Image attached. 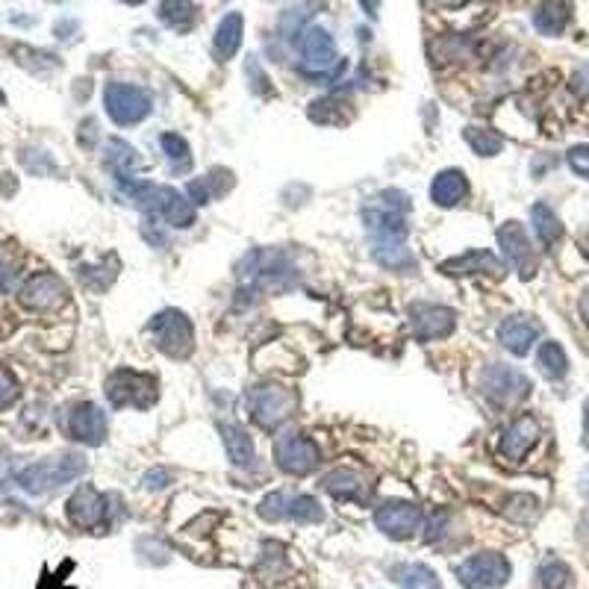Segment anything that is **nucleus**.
I'll return each instance as SVG.
<instances>
[{
    "label": "nucleus",
    "mask_w": 589,
    "mask_h": 589,
    "mask_svg": "<svg viewBox=\"0 0 589 589\" xmlns=\"http://www.w3.org/2000/svg\"><path fill=\"white\" fill-rule=\"evenodd\" d=\"M407 213H410V198L398 189L377 195L375 204L363 210L366 233L372 236V254L380 266L395 271L416 266L407 248Z\"/></svg>",
    "instance_id": "f257e3e1"
},
{
    "label": "nucleus",
    "mask_w": 589,
    "mask_h": 589,
    "mask_svg": "<svg viewBox=\"0 0 589 589\" xmlns=\"http://www.w3.org/2000/svg\"><path fill=\"white\" fill-rule=\"evenodd\" d=\"M83 472H86L83 454H56V457H45L39 463H30L27 469H21L15 475V481L30 495H48L65 483L77 481Z\"/></svg>",
    "instance_id": "f03ea898"
},
{
    "label": "nucleus",
    "mask_w": 589,
    "mask_h": 589,
    "mask_svg": "<svg viewBox=\"0 0 589 589\" xmlns=\"http://www.w3.org/2000/svg\"><path fill=\"white\" fill-rule=\"evenodd\" d=\"M298 56H301V68L307 77H333L342 68V59L336 54L333 36L319 27V24H307L298 36Z\"/></svg>",
    "instance_id": "7ed1b4c3"
},
{
    "label": "nucleus",
    "mask_w": 589,
    "mask_h": 589,
    "mask_svg": "<svg viewBox=\"0 0 589 589\" xmlns=\"http://www.w3.org/2000/svg\"><path fill=\"white\" fill-rule=\"evenodd\" d=\"M104 107H107V115L118 127H133V124H139V121H145L151 115L154 98L142 86L109 83L107 89H104Z\"/></svg>",
    "instance_id": "20e7f679"
},
{
    "label": "nucleus",
    "mask_w": 589,
    "mask_h": 589,
    "mask_svg": "<svg viewBox=\"0 0 589 589\" xmlns=\"http://www.w3.org/2000/svg\"><path fill=\"white\" fill-rule=\"evenodd\" d=\"M148 333L154 336L162 354H168L174 360L189 357L192 348H195V327L186 319V313H180V310H162L160 316L151 319Z\"/></svg>",
    "instance_id": "39448f33"
},
{
    "label": "nucleus",
    "mask_w": 589,
    "mask_h": 589,
    "mask_svg": "<svg viewBox=\"0 0 589 589\" xmlns=\"http://www.w3.org/2000/svg\"><path fill=\"white\" fill-rule=\"evenodd\" d=\"M107 398L112 407L148 410L157 401V380L133 369H118L107 377Z\"/></svg>",
    "instance_id": "423d86ee"
},
{
    "label": "nucleus",
    "mask_w": 589,
    "mask_h": 589,
    "mask_svg": "<svg viewBox=\"0 0 589 589\" xmlns=\"http://www.w3.org/2000/svg\"><path fill=\"white\" fill-rule=\"evenodd\" d=\"M292 410H295V395L286 386L266 383L248 392V413L257 428L274 430L292 416Z\"/></svg>",
    "instance_id": "0eeeda50"
},
{
    "label": "nucleus",
    "mask_w": 589,
    "mask_h": 589,
    "mask_svg": "<svg viewBox=\"0 0 589 589\" xmlns=\"http://www.w3.org/2000/svg\"><path fill=\"white\" fill-rule=\"evenodd\" d=\"M457 581L466 589H498L510 581V560L498 551H481L457 566Z\"/></svg>",
    "instance_id": "6e6552de"
},
{
    "label": "nucleus",
    "mask_w": 589,
    "mask_h": 589,
    "mask_svg": "<svg viewBox=\"0 0 589 589\" xmlns=\"http://www.w3.org/2000/svg\"><path fill=\"white\" fill-rule=\"evenodd\" d=\"M109 495L98 492L92 483L77 486V492L68 498V522L80 531H101L109 519Z\"/></svg>",
    "instance_id": "1a4fd4ad"
},
{
    "label": "nucleus",
    "mask_w": 589,
    "mask_h": 589,
    "mask_svg": "<svg viewBox=\"0 0 589 589\" xmlns=\"http://www.w3.org/2000/svg\"><path fill=\"white\" fill-rule=\"evenodd\" d=\"M18 301H21V307H27L33 313H54L68 301V286L62 283V277H56L51 271H39L24 280Z\"/></svg>",
    "instance_id": "9d476101"
},
{
    "label": "nucleus",
    "mask_w": 589,
    "mask_h": 589,
    "mask_svg": "<svg viewBox=\"0 0 589 589\" xmlns=\"http://www.w3.org/2000/svg\"><path fill=\"white\" fill-rule=\"evenodd\" d=\"M274 460L286 475H310L319 466V448L313 445V439L301 436V433H283L274 442Z\"/></svg>",
    "instance_id": "9b49d317"
},
{
    "label": "nucleus",
    "mask_w": 589,
    "mask_h": 589,
    "mask_svg": "<svg viewBox=\"0 0 589 589\" xmlns=\"http://www.w3.org/2000/svg\"><path fill=\"white\" fill-rule=\"evenodd\" d=\"M483 392L486 398H492L495 404L501 407H510V404H519L522 398H528L531 392V377H525L519 369L513 366H504V363H495L483 372Z\"/></svg>",
    "instance_id": "f8f14e48"
},
{
    "label": "nucleus",
    "mask_w": 589,
    "mask_h": 589,
    "mask_svg": "<svg viewBox=\"0 0 589 589\" xmlns=\"http://www.w3.org/2000/svg\"><path fill=\"white\" fill-rule=\"evenodd\" d=\"M498 248L504 254V260L519 271L522 280L536 274V254L531 248V239L525 233V227L519 221H507L498 227Z\"/></svg>",
    "instance_id": "ddd939ff"
},
{
    "label": "nucleus",
    "mask_w": 589,
    "mask_h": 589,
    "mask_svg": "<svg viewBox=\"0 0 589 589\" xmlns=\"http://www.w3.org/2000/svg\"><path fill=\"white\" fill-rule=\"evenodd\" d=\"M422 507L413 501H386L375 513V525L389 539H410L422 525Z\"/></svg>",
    "instance_id": "4468645a"
},
{
    "label": "nucleus",
    "mask_w": 589,
    "mask_h": 589,
    "mask_svg": "<svg viewBox=\"0 0 589 589\" xmlns=\"http://www.w3.org/2000/svg\"><path fill=\"white\" fill-rule=\"evenodd\" d=\"M68 436L83 445H101L107 439V416L98 404L80 401L68 413Z\"/></svg>",
    "instance_id": "2eb2a0df"
},
{
    "label": "nucleus",
    "mask_w": 589,
    "mask_h": 589,
    "mask_svg": "<svg viewBox=\"0 0 589 589\" xmlns=\"http://www.w3.org/2000/svg\"><path fill=\"white\" fill-rule=\"evenodd\" d=\"M413 316V333L416 339L430 342V339H445L454 330V310L448 307H436V304H416L410 310Z\"/></svg>",
    "instance_id": "dca6fc26"
},
{
    "label": "nucleus",
    "mask_w": 589,
    "mask_h": 589,
    "mask_svg": "<svg viewBox=\"0 0 589 589\" xmlns=\"http://www.w3.org/2000/svg\"><path fill=\"white\" fill-rule=\"evenodd\" d=\"M469 198V180L460 168H445L430 183V201L442 210H451Z\"/></svg>",
    "instance_id": "f3484780"
},
{
    "label": "nucleus",
    "mask_w": 589,
    "mask_h": 589,
    "mask_svg": "<svg viewBox=\"0 0 589 589\" xmlns=\"http://www.w3.org/2000/svg\"><path fill=\"white\" fill-rule=\"evenodd\" d=\"M539 333H542V327H539V322H534L531 316H510L507 322L498 327L501 345H504L510 354H516V357H525V354L534 348Z\"/></svg>",
    "instance_id": "a211bd4d"
},
{
    "label": "nucleus",
    "mask_w": 589,
    "mask_h": 589,
    "mask_svg": "<svg viewBox=\"0 0 589 589\" xmlns=\"http://www.w3.org/2000/svg\"><path fill=\"white\" fill-rule=\"evenodd\" d=\"M539 439V422L534 416H519L510 428L501 433V454L510 463H519Z\"/></svg>",
    "instance_id": "6ab92c4d"
},
{
    "label": "nucleus",
    "mask_w": 589,
    "mask_h": 589,
    "mask_svg": "<svg viewBox=\"0 0 589 589\" xmlns=\"http://www.w3.org/2000/svg\"><path fill=\"white\" fill-rule=\"evenodd\" d=\"M324 489L339 501H366L372 492V483H366L357 469H333L324 478Z\"/></svg>",
    "instance_id": "aec40b11"
},
{
    "label": "nucleus",
    "mask_w": 589,
    "mask_h": 589,
    "mask_svg": "<svg viewBox=\"0 0 589 589\" xmlns=\"http://www.w3.org/2000/svg\"><path fill=\"white\" fill-rule=\"evenodd\" d=\"M242 33H245V18H242V12H227V15L218 21L213 51L221 62H227V59H233V56L239 54V48H242Z\"/></svg>",
    "instance_id": "412c9836"
},
{
    "label": "nucleus",
    "mask_w": 589,
    "mask_h": 589,
    "mask_svg": "<svg viewBox=\"0 0 589 589\" xmlns=\"http://www.w3.org/2000/svg\"><path fill=\"white\" fill-rule=\"evenodd\" d=\"M218 433L224 439V448H227V457L233 460V466H242V469L254 466L257 451H254V439L248 436V430L242 425H233V422H221Z\"/></svg>",
    "instance_id": "4be33fe9"
},
{
    "label": "nucleus",
    "mask_w": 589,
    "mask_h": 589,
    "mask_svg": "<svg viewBox=\"0 0 589 589\" xmlns=\"http://www.w3.org/2000/svg\"><path fill=\"white\" fill-rule=\"evenodd\" d=\"M439 268H442V274H451V277H463V274H492V277H498L501 274L498 257L489 254V251H469L460 260H448Z\"/></svg>",
    "instance_id": "5701e85b"
},
{
    "label": "nucleus",
    "mask_w": 589,
    "mask_h": 589,
    "mask_svg": "<svg viewBox=\"0 0 589 589\" xmlns=\"http://www.w3.org/2000/svg\"><path fill=\"white\" fill-rule=\"evenodd\" d=\"M109 168H112V174L118 177V183L121 180H130V174H133V168H139V154L124 142V139H109L107 142V157H104Z\"/></svg>",
    "instance_id": "b1692460"
},
{
    "label": "nucleus",
    "mask_w": 589,
    "mask_h": 589,
    "mask_svg": "<svg viewBox=\"0 0 589 589\" xmlns=\"http://www.w3.org/2000/svg\"><path fill=\"white\" fill-rule=\"evenodd\" d=\"M569 24V6L566 3H545L534 12V27L542 36H560Z\"/></svg>",
    "instance_id": "393cba45"
},
{
    "label": "nucleus",
    "mask_w": 589,
    "mask_h": 589,
    "mask_svg": "<svg viewBox=\"0 0 589 589\" xmlns=\"http://www.w3.org/2000/svg\"><path fill=\"white\" fill-rule=\"evenodd\" d=\"M536 366H539V372L548 377V380H560V377H566V372H569L566 351H563L557 342H542V345H539Z\"/></svg>",
    "instance_id": "a878e982"
},
{
    "label": "nucleus",
    "mask_w": 589,
    "mask_h": 589,
    "mask_svg": "<svg viewBox=\"0 0 589 589\" xmlns=\"http://www.w3.org/2000/svg\"><path fill=\"white\" fill-rule=\"evenodd\" d=\"M572 569L563 560H545L536 569V589H572Z\"/></svg>",
    "instance_id": "bb28decb"
},
{
    "label": "nucleus",
    "mask_w": 589,
    "mask_h": 589,
    "mask_svg": "<svg viewBox=\"0 0 589 589\" xmlns=\"http://www.w3.org/2000/svg\"><path fill=\"white\" fill-rule=\"evenodd\" d=\"M531 218H534V230L542 245H554L563 236V224L548 204H534Z\"/></svg>",
    "instance_id": "cd10ccee"
},
{
    "label": "nucleus",
    "mask_w": 589,
    "mask_h": 589,
    "mask_svg": "<svg viewBox=\"0 0 589 589\" xmlns=\"http://www.w3.org/2000/svg\"><path fill=\"white\" fill-rule=\"evenodd\" d=\"M162 151H165V157H168V165H171V171L174 174H183V171H189L192 168V148H189V142L183 139V136H177V133H165L160 139Z\"/></svg>",
    "instance_id": "c85d7f7f"
},
{
    "label": "nucleus",
    "mask_w": 589,
    "mask_h": 589,
    "mask_svg": "<svg viewBox=\"0 0 589 589\" xmlns=\"http://www.w3.org/2000/svg\"><path fill=\"white\" fill-rule=\"evenodd\" d=\"M398 584L401 589H442V581L436 578V572L425 563H410L398 572Z\"/></svg>",
    "instance_id": "c756f323"
},
{
    "label": "nucleus",
    "mask_w": 589,
    "mask_h": 589,
    "mask_svg": "<svg viewBox=\"0 0 589 589\" xmlns=\"http://www.w3.org/2000/svg\"><path fill=\"white\" fill-rule=\"evenodd\" d=\"M286 516L301 522V525H313V522H322L324 510L313 495H295V498H289Z\"/></svg>",
    "instance_id": "7c9ffc66"
},
{
    "label": "nucleus",
    "mask_w": 589,
    "mask_h": 589,
    "mask_svg": "<svg viewBox=\"0 0 589 589\" xmlns=\"http://www.w3.org/2000/svg\"><path fill=\"white\" fill-rule=\"evenodd\" d=\"M466 142L481 154V157H495L504 148L501 133L489 130V127H466Z\"/></svg>",
    "instance_id": "2f4dec72"
},
{
    "label": "nucleus",
    "mask_w": 589,
    "mask_h": 589,
    "mask_svg": "<svg viewBox=\"0 0 589 589\" xmlns=\"http://www.w3.org/2000/svg\"><path fill=\"white\" fill-rule=\"evenodd\" d=\"M160 18L168 24V27H174V30H189L192 24H195V18H198V6H192V3H162L160 6Z\"/></svg>",
    "instance_id": "473e14b6"
},
{
    "label": "nucleus",
    "mask_w": 589,
    "mask_h": 589,
    "mask_svg": "<svg viewBox=\"0 0 589 589\" xmlns=\"http://www.w3.org/2000/svg\"><path fill=\"white\" fill-rule=\"evenodd\" d=\"M504 516L513 522H531L536 516V501L531 495H510L504 504Z\"/></svg>",
    "instance_id": "72a5a7b5"
},
{
    "label": "nucleus",
    "mask_w": 589,
    "mask_h": 589,
    "mask_svg": "<svg viewBox=\"0 0 589 589\" xmlns=\"http://www.w3.org/2000/svg\"><path fill=\"white\" fill-rule=\"evenodd\" d=\"M286 507H289L286 495L283 492H271L268 498H263V504H260V516L266 522H280V519H286Z\"/></svg>",
    "instance_id": "f704fd0d"
},
{
    "label": "nucleus",
    "mask_w": 589,
    "mask_h": 589,
    "mask_svg": "<svg viewBox=\"0 0 589 589\" xmlns=\"http://www.w3.org/2000/svg\"><path fill=\"white\" fill-rule=\"evenodd\" d=\"M18 395H21V386H18L15 375H12L9 369H3V366H0V410H3V407H9Z\"/></svg>",
    "instance_id": "c9c22d12"
},
{
    "label": "nucleus",
    "mask_w": 589,
    "mask_h": 589,
    "mask_svg": "<svg viewBox=\"0 0 589 589\" xmlns=\"http://www.w3.org/2000/svg\"><path fill=\"white\" fill-rule=\"evenodd\" d=\"M569 168L581 177H589V145H575L569 151Z\"/></svg>",
    "instance_id": "e433bc0d"
},
{
    "label": "nucleus",
    "mask_w": 589,
    "mask_h": 589,
    "mask_svg": "<svg viewBox=\"0 0 589 589\" xmlns=\"http://www.w3.org/2000/svg\"><path fill=\"white\" fill-rule=\"evenodd\" d=\"M445 534H448V513H436L428 522V534H425V539H428V542H439Z\"/></svg>",
    "instance_id": "4c0bfd02"
},
{
    "label": "nucleus",
    "mask_w": 589,
    "mask_h": 589,
    "mask_svg": "<svg viewBox=\"0 0 589 589\" xmlns=\"http://www.w3.org/2000/svg\"><path fill=\"white\" fill-rule=\"evenodd\" d=\"M171 483V475L165 472V469H151L145 478H142V486L145 489H151V492H157V489H165Z\"/></svg>",
    "instance_id": "58836bf2"
},
{
    "label": "nucleus",
    "mask_w": 589,
    "mask_h": 589,
    "mask_svg": "<svg viewBox=\"0 0 589 589\" xmlns=\"http://www.w3.org/2000/svg\"><path fill=\"white\" fill-rule=\"evenodd\" d=\"M584 445L589 448V401L587 407H584Z\"/></svg>",
    "instance_id": "ea45409f"
},
{
    "label": "nucleus",
    "mask_w": 589,
    "mask_h": 589,
    "mask_svg": "<svg viewBox=\"0 0 589 589\" xmlns=\"http://www.w3.org/2000/svg\"><path fill=\"white\" fill-rule=\"evenodd\" d=\"M581 316H584V319H587V324H589V292L584 295V298H581Z\"/></svg>",
    "instance_id": "a19ab883"
},
{
    "label": "nucleus",
    "mask_w": 589,
    "mask_h": 589,
    "mask_svg": "<svg viewBox=\"0 0 589 589\" xmlns=\"http://www.w3.org/2000/svg\"><path fill=\"white\" fill-rule=\"evenodd\" d=\"M0 104H6V95L3 92H0Z\"/></svg>",
    "instance_id": "79ce46f5"
}]
</instances>
